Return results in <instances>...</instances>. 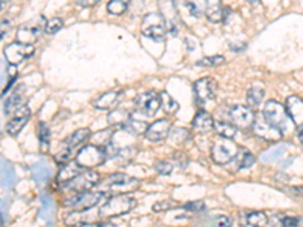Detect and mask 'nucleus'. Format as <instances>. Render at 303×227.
<instances>
[{
  "label": "nucleus",
  "instance_id": "1",
  "mask_svg": "<svg viewBox=\"0 0 303 227\" xmlns=\"http://www.w3.org/2000/svg\"><path fill=\"white\" fill-rule=\"evenodd\" d=\"M97 188L103 194H111V197L121 195V194H129V192L136 191L140 188V180L123 173H116L100 180Z\"/></svg>",
  "mask_w": 303,
  "mask_h": 227
},
{
  "label": "nucleus",
  "instance_id": "2",
  "mask_svg": "<svg viewBox=\"0 0 303 227\" xmlns=\"http://www.w3.org/2000/svg\"><path fill=\"white\" fill-rule=\"evenodd\" d=\"M136 206V200L127 194L113 195L109 197L100 208H99V218L100 220H111L114 217H119L123 214L130 212Z\"/></svg>",
  "mask_w": 303,
  "mask_h": 227
},
{
  "label": "nucleus",
  "instance_id": "3",
  "mask_svg": "<svg viewBox=\"0 0 303 227\" xmlns=\"http://www.w3.org/2000/svg\"><path fill=\"white\" fill-rule=\"evenodd\" d=\"M141 32L150 40L162 41L167 34V20L161 12H149L141 21Z\"/></svg>",
  "mask_w": 303,
  "mask_h": 227
},
{
  "label": "nucleus",
  "instance_id": "4",
  "mask_svg": "<svg viewBox=\"0 0 303 227\" xmlns=\"http://www.w3.org/2000/svg\"><path fill=\"white\" fill-rule=\"evenodd\" d=\"M103 197H105V194L100 191L79 192V194H73V195L64 198L62 206L70 211H88V209H93L94 206H97L103 200Z\"/></svg>",
  "mask_w": 303,
  "mask_h": 227
},
{
  "label": "nucleus",
  "instance_id": "5",
  "mask_svg": "<svg viewBox=\"0 0 303 227\" xmlns=\"http://www.w3.org/2000/svg\"><path fill=\"white\" fill-rule=\"evenodd\" d=\"M106 158H108V155H106L105 149L94 146V144H88V146H84L77 152L74 161L77 162V165L82 170H91V168L102 165L106 161Z\"/></svg>",
  "mask_w": 303,
  "mask_h": 227
},
{
  "label": "nucleus",
  "instance_id": "6",
  "mask_svg": "<svg viewBox=\"0 0 303 227\" xmlns=\"http://www.w3.org/2000/svg\"><path fill=\"white\" fill-rule=\"evenodd\" d=\"M100 182V174L93 170H84L80 174H77L73 180L68 183L62 185L61 188L67 192L79 194V192H87L91 191V188L97 186Z\"/></svg>",
  "mask_w": 303,
  "mask_h": 227
},
{
  "label": "nucleus",
  "instance_id": "7",
  "mask_svg": "<svg viewBox=\"0 0 303 227\" xmlns=\"http://www.w3.org/2000/svg\"><path fill=\"white\" fill-rule=\"evenodd\" d=\"M241 149L231 139H220L211 149V158L218 165H226L240 155Z\"/></svg>",
  "mask_w": 303,
  "mask_h": 227
},
{
  "label": "nucleus",
  "instance_id": "8",
  "mask_svg": "<svg viewBox=\"0 0 303 227\" xmlns=\"http://www.w3.org/2000/svg\"><path fill=\"white\" fill-rule=\"evenodd\" d=\"M264 118L276 126L278 129H281L284 132V129L288 127V123H290V117H288V112L285 109V106L282 103H279L278 100H268L264 106Z\"/></svg>",
  "mask_w": 303,
  "mask_h": 227
},
{
  "label": "nucleus",
  "instance_id": "9",
  "mask_svg": "<svg viewBox=\"0 0 303 227\" xmlns=\"http://www.w3.org/2000/svg\"><path fill=\"white\" fill-rule=\"evenodd\" d=\"M192 88H194L197 103L203 105V103H206V102H209L215 97L217 90H218V83L212 77H202V79L194 82Z\"/></svg>",
  "mask_w": 303,
  "mask_h": 227
},
{
  "label": "nucleus",
  "instance_id": "10",
  "mask_svg": "<svg viewBox=\"0 0 303 227\" xmlns=\"http://www.w3.org/2000/svg\"><path fill=\"white\" fill-rule=\"evenodd\" d=\"M135 108L136 111L144 114L146 117H153L161 108V97L155 91H147L135 99Z\"/></svg>",
  "mask_w": 303,
  "mask_h": 227
},
{
  "label": "nucleus",
  "instance_id": "11",
  "mask_svg": "<svg viewBox=\"0 0 303 227\" xmlns=\"http://www.w3.org/2000/svg\"><path fill=\"white\" fill-rule=\"evenodd\" d=\"M3 55L6 58V62L9 65H18L24 59L34 55V47L27 46V44H21L18 41H14L3 49Z\"/></svg>",
  "mask_w": 303,
  "mask_h": 227
},
{
  "label": "nucleus",
  "instance_id": "12",
  "mask_svg": "<svg viewBox=\"0 0 303 227\" xmlns=\"http://www.w3.org/2000/svg\"><path fill=\"white\" fill-rule=\"evenodd\" d=\"M252 130L259 139L267 141V143H278V141L282 139V135H284V132L281 129L270 124L265 118L264 120H255V124H253Z\"/></svg>",
  "mask_w": 303,
  "mask_h": 227
},
{
  "label": "nucleus",
  "instance_id": "13",
  "mask_svg": "<svg viewBox=\"0 0 303 227\" xmlns=\"http://www.w3.org/2000/svg\"><path fill=\"white\" fill-rule=\"evenodd\" d=\"M229 117H231L232 124L241 130H249L255 124V112L249 106H242V105L232 106Z\"/></svg>",
  "mask_w": 303,
  "mask_h": 227
},
{
  "label": "nucleus",
  "instance_id": "14",
  "mask_svg": "<svg viewBox=\"0 0 303 227\" xmlns=\"http://www.w3.org/2000/svg\"><path fill=\"white\" fill-rule=\"evenodd\" d=\"M170 130H172L170 120L169 118H159V120L153 121L152 124H149L144 136L152 143H159V141L170 136Z\"/></svg>",
  "mask_w": 303,
  "mask_h": 227
},
{
  "label": "nucleus",
  "instance_id": "15",
  "mask_svg": "<svg viewBox=\"0 0 303 227\" xmlns=\"http://www.w3.org/2000/svg\"><path fill=\"white\" fill-rule=\"evenodd\" d=\"M96 218H99V212L93 214L91 209H88V211H71V212H68L67 215L62 217L64 224L70 227H84L87 226V224L96 223Z\"/></svg>",
  "mask_w": 303,
  "mask_h": 227
},
{
  "label": "nucleus",
  "instance_id": "16",
  "mask_svg": "<svg viewBox=\"0 0 303 227\" xmlns=\"http://www.w3.org/2000/svg\"><path fill=\"white\" fill-rule=\"evenodd\" d=\"M43 26H46L44 21H41L40 24H34V26H31V23L20 26L17 31V41L21 44L32 46V43H35L40 38V34L43 32Z\"/></svg>",
  "mask_w": 303,
  "mask_h": 227
},
{
  "label": "nucleus",
  "instance_id": "17",
  "mask_svg": "<svg viewBox=\"0 0 303 227\" xmlns=\"http://www.w3.org/2000/svg\"><path fill=\"white\" fill-rule=\"evenodd\" d=\"M285 109L288 112L290 120L297 127L303 126V100L299 96H290L285 102Z\"/></svg>",
  "mask_w": 303,
  "mask_h": 227
},
{
  "label": "nucleus",
  "instance_id": "18",
  "mask_svg": "<svg viewBox=\"0 0 303 227\" xmlns=\"http://www.w3.org/2000/svg\"><path fill=\"white\" fill-rule=\"evenodd\" d=\"M123 97V91L121 90H111L102 96H99L94 102H93V106L97 108V109H114L117 106V103L120 102V99Z\"/></svg>",
  "mask_w": 303,
  "mask_h": 227
},
{
  "label": "nucleus",
  "instance_id": "19",
  "mask_svg": "<svg viewBox=\"0 0 303 227\" xmlns=\"http://www.w3.org/2000/svg\"><path fill=\"white\" fill-rule=\"evenodd\" d=\"M29 118H31V108H29V106L21 108L20 111H17L15 115L8 121V124H6V132H8L9 135H17V133L26 126V123L29 121Z\"/></svg>",
  "mask_w": 303,
  "mask_h": 227
},
{
  "label": "nucleus",
  "instance_id": "20",
  "mask_svg": "<svg viewBox=\"0 0 303 227\" xmlns=\"http://www.w3.org/2000/svg\"><path fill=\"white\" fill-rule=\"evenodd\" d=\"M214 124H215V121H214L212 115L203 109H200L192 118V129L200 133H206V132L212 130Z\"/></svg>",
  "mask_w": 303,
  "mask_h": 227
},
{
  "label": "nucleus",
  "instance_id": "21",
  "mask_svg": "<svg viewBox=\"0 0 303 227\" xmlns=\"http://www.w3.org/2000/svg\"><path fill=\"white\" fill-rule=\"evenodd\" d=\"M82 168L77 165V162L74 161V162H68V164H65V165H62V168L58 173V177H57V182H58V185L62 186V185H65V183H68L70 180H73L77 174H80L82 173Z\"/></svg>",
  "mask_w": 303,
  "mask_h": 227
},
{
  "label": "nucleus",
  "instance_id": "22",
  "mask_svg": "<svg viewBox=\"0 0 303 227\" xmlns=\"http://www.w3.org/2000/svg\"><path fill=\"white\" fill-rule=\"evenodd\" d=\"M205 15L211 23H220L222 20H225V6L222 5V2H206Z\"/></svg>",
  "mask_w": 303,
  "mask_h": 227
},
{
  "label": "nucleus",
  "instance_id": "23",
  "mask_svg": "<svg viewBox=\"0 0 303 227\" xmlns=\"http://www.w3.org/2000/svg\"><path fill=\"white\" fill-rule=\"evenodd\" d=\"M21 91H23V87H21L20 91L17 90L14 94H11V96L8 97V100H6V103H5V114L17 112V111H20L21 108L26 106V99H24V96H23Z\"/></svg>",
  "mask_w": 303,
  "mask_h": 227
},
{
  "label": "nucleus",
  "instance_id": "24",
  "mask_svg": "<svg viewBox=\"0 0 303 227\" xmlns=\"http://www.w3.org/2000/svg\"><path fill=\"white\" fill-rule=\"evenodd\" d=\"M130 118H132V114L126 109H113L108 114V123L116 129L126 127V124L130 121Z\"/></svg>",
  "mask_w": 303,
  "mask_h": 227
},
{
  "label": "nucleus",
  "instance_id": "25",
  "mask_svg": "<svg viewBox=\"0 0 303 227\" xmlns=\"http://www.w3.org/2000/svg\"><path fill=\"white\" fill-rule=\"evenodd\" d=\"M214 130L215 133L222 138V139H234L237 136V127L232 124V123H228V121H215L214 124Z\"/></svg>",
  "mask_w": 303,
  "mask_h": 227
},
{
  "label": "nucleus",
  "instance_id": "26",
  "mask_svg": "<svg viewBox=\"0 0 303 227\" xmlns=\"http://www.w3.org/2000/svg\"><path fill=\"white\" fill-rule=\"evenodd\" d=\"M88 138H91V130L90 129H87V127H84V129H79V130H76V132H73L64 143L73 150V149H76V147H79V146H82Z\"/></svg>",
  "mask_w": 303,
  "mask_h": 227
},
{
  "label": "nucleus",
  "instance_id": "27",
  "mask_svg": "<svg viewBox=\"0 0 303 227\" xmlns=\"http://www.w3.org/2000/svg\"><path fill=\"white\" fill-rule=\"evenodd\" d=\"M136 153H138V146H135V147H127V149H123V150L116 152V155H114L111 159H114V162H116L117 165L124 167V165H127V164H130V162L133 161V158L136 156Z\"/></svg>",
  "mask_w": 303,
  "mask_h": 227
},
{
  "label": "nucleus",
  "instance_id": "28",
  "mask_svg": "<svg viewBox=\"0 0 303 227\" xmlns=\"http://www.w3.org/2000/svg\"><path fill=\"white\" fill-rule=\"evenodd\" d=\"M268 221H270L271 227H294L300 223V218L299 217H287L284 214H276Z\"/></svg>",
  "mask_w": 303,
  "mask_h": 227
},
{
  "label": "nucleus",
  "instance_id": "29",
  "mask_svg": "<svg viewBox=\"0 0 303 227\" xmlns=\"http://www.w3.org/2000/svg\"><path fill=\"white\" fill-rule=\"evenodd\" d=\"M113 135H114V132H113L111 129L100 130V132H97V133L91 135V139H93V143H91V144L99 146V147H102V149H106V147L111 144Z\"/></svg>",
  "mask_w": 303,
  "mask_h": 227
},
{
  "label": "nucleus",
  "instance_id": "30",
  "mask_svg": "<svg viewBox=\"0 0 303 227\" xmlns=\"http://www.w3.org/2000/svg\"><path fill=\"white\" fill-rule=\"evenodd\" d=\"M264 99V88L262 87H252L249 91H247V103H249V108H258L261 105Z\"/></svg>",
  "mask_w": 303,
  "mask_h": 227
},
{
  "label": "nucleus",
  "instance_id": "31",
  "mask_svg": "<svg viewBox=\"0 0 303 227\" xmlns=\"http://www.w3.org/2000/svg\"><path fill=\"white\" fill-rule=\"evenodd\" d=\"M159 97H161V108H162V111L167 114H176L179 111V103L169 94V93H166V91H162L161 94H159Z\"/></svg>",
  "mask_w": 303,
  "mask_h": 227
},
{
  "label": "nucleus",
  "instance_id": "32",
  "mask_svg": "<svg viewBox=\"0 0 303 227\" xmlns=\"http://www.w3.org/2000/svg\"><path fill=\"white\" fill-rule=\"evenodd\" d=\"M245 221L250 227H265L268 224V218H267L265 212H261V211H253V212L247 214Z\"/></svg>",
  "mask_w": 303,
  "mask_h": 227
},
{
  "label": "nucleus",
  "instance_id": "33",
  "mask_svg": "<svg viewBox=\"0 0 303 227\" xmlns=\"http://www.w3.org/2000/svg\"><path fill=\"white\" fill-rule=\"evenodd\" d=\"M147 127H149V124H147V123H144V121H141V120H135V117H133V115H132L130 121L126 124V129H127L129 132H132L133 135H136V136L144 135V133H146V130H147Z\"/></svg>",
  "mask_w": 303,
  "mask_h": 227
},
{
  "label": "nucleus",
  "instance_id": "34",
  "mask_svg": "<svg viewBox=\"0 0 303 227\" xmlns=\"http://www.w3.org/2000/svg\"><path fill=\"white\" fill-rule=\"evenodd\" d=\"M129 8V2L126 0H111L106 6L108 12L113 15H121L126 12V9Z\"/></svg>",
  "mask_w": 303,
  "mask_h": 227
},
{
  "label": "nucleus",
  "instance_id": "35",
  "mask_svg": "<svg viewBox=\"0 0 303 227\" xmlns=\"http://www.w3.org/2000/svg\"><path fill=\"white\" fill-rule=\"evenodd\" d=\"M38 138H40V144H41V150H47L49 149V139H50V132L46 123H40L38 126Z\"/></svg>",
  "mask_w": 303,
  "mask_h": 227
},
{
  "label": "nucleus",
  "instance_id": "36",
  "mask_svg": "<svg viewBox=\"0 0 303 227\" xmlns=\"http://www.w3.org/2000/svg\"><path fill=\"white\" fill-rule=\"evenodd\" d=\"M70 156H71V149L64 143V146H61L58 152L55 153V161L60 165H65L70 162Z\"/></svg>",
  "mask_w": 303,
  "mask_h": 227
},
{
  "label": "nucleus",
  "instance_id": "37",
  "mask_svg": "<svg viewBox=\"0 0 303 227\" xmlns=\"http://www.w3.org/2000/svg\"><path fill=\"white\" fill-rule=\"evenodd\" d=\"M255 164V156L245 150H241L240 155L237 156V167L238 168H249Z\"/></svg>",
  "mask_w": 303,
  "mask_h": 227
},
{
  "label": "nucleus",
  "instance_id": "38",
  "mask_svg": "<svg viewBox=\"0 0 303 227\" xmlns=\"http://www.w3.org/2000/svg\"><path fill=\"white\" fill-rule=\"evenodd\" d=\"M62 26H64L62 18H60V17H53V18H50V20H47V21H46L44 32H46V34H49V35H53V34L60 32L61 29H62Z\"/></svg>",
  "mask_w": 303,
  "mask_h": 227
},
{
  "label": "nucleus",
  "instance_id": "39",
  "mask_svg": "<svg viewBox=\"0 0 303 227\" xmlns=\"http://www.w3.org/2000/svg\"><path fill=\"white\" fill-rule=\"evenodd\" d=\"M176 5V3H175ZM178 8H183V9H186V12L189 14V15H192V17H196V18H199L200 15H202V8L197 5V3H194V2H183V3H179V5H176Z\"/></svg>",
  "mask_w": 303,
  "mask_h": 227
},
{
  "label": "nucleus",
  "instance_id": "40",
  "mask_svg": "<svg viewBox=\"0 0 303 227\" xmlns=\"http://www.w3.org/2000/svg\"><path fill=\"white\" fill-rule=\"evenodd\" d=\"M178 206H179V203L175 202V200H162V202L155 203L153 208H152V211H153V212H162V211L175 209V208H178Z\"/></svg>",
  "mask_w": 303,
  "mask_h": 227
},
{
  "label": "nucleus",
  "instance_id": "41",
  "mask_svg": "<svg viewBox=\"0 0 303 227\" xmlns=\"http://www.w3.org/2000/svg\"><path fill=\"white\" fill-rule=\"evenodd\" d=\"M188 135H189V132H188L186 129L176 127V129L173 130V133H172L169 138H170V141H172V143L179 144V143H183V141H186V139H188Z\"/></svg>",
  "mask_w": 303,
  "mask_h": 227
},
{
  "label": "nucleus",
  "instance_id": "42",
  "mask_svg": "<svg viewBox=\"0 0 303 227\" xmlns=\"http://www.w3.org/2000/svg\"><path fill=\"white\" fill-rule=\"evenodd\" d=\"M172 159L175 161V164L179 167V168H186L188 167V164H189V159H188V156H186V153H183V152H179V150H176V152H173V155H172Z\"/></svg>",
  "mask_w": 303,
  "mask_h": 227
},
{
  "label": "nucleus",
  "instance_id": "43",
  "mask_svg": "<svg viewBox=\"0 0 303 227\" xmlns=\"http://www.w3.org/2000/svg\"><path fill=\"white\" fill-rule=\"evenodd\" d=\"M155 171H158V174L161 176H169L173 171V165L169 161H158L155 164Z\"/></svg>",
  "mask_w": 303,
  "mask_h": 227
},
{
  "label": "nucleus",
  "instance_id": "44",
  "mask_svg": "<svg viewBox=\"0 0 303 227\" xmlns=\"http://www.w3.org/2000/svg\"><path fill=\"white\" fill-rule=\"evenodd\" d=\"M225 62V58L223 56H209L203 58L202 61H199V65H205V67H215V65H220Z\"/></svg>",
  "mask_w": 303,
  "mask_h": 227
},
{
  "label": "nucleus",
  "instance_id": "45",
  "mask_svg": "<svg viewBox=\"0 0 303 227\" xmlns=\"http://www.w3.org/2000/svg\"><path fill=\"white\" fill-rule=\"evenodd\" d=\"M205 208V203L202 200H196V202H188L186 205H183V209L185 211H189V212H196V211H202Z\"/></svg>",
  "mask_w": 303,
  "mask_h": 227
},
{
  "label": "nucleus",
  "instance_id": "46",
  "mask_svg": "<svg viewBox=\"0 0 303 227\" xmlns=\"http://www.w3.org/2000/svg\"><path fill=\"white\" fill-rule=\"evenodd\" d=\"M232 226V218L231 217H218L214 221V227H231Z\"/></svg>",
  "mask_w": 303,
  "mask_h": 227
},
{
  "label": "nucleus",
  "instance_id": "47",
  "mask_svg": "<svg viewBox=\"0 0 303 227\" xmlns=\"http://www.w3.org/2000/svg\"><path fill=\"white\" fill-rule=\"evenodd\" d=\"M97 3H99V0H77V2H76V5H77V6H82V8L94 6V5H97Z\"/></svg>",
  "mask_w": 303,
  "mask_h": 227
},
{
  "label": "nucleus",
  "instance_id": "48",
  "mask_svg": "<svg viewBox=\"0 0 303 227\" xmlns=\"http://www.w3.org/2000/svg\"><path fill=\"white\" fill-rule=\"evenodd\" d=\"M84 227H117L114 223L111 221H100V223H91V224H87Z\"/></svg>",
  "mask_w": 303,
  "mask_h": 227
},
{
  "label": "nucleus",
  "instance_id": "49",
  "mask_svg": "<svg viewBox=\"0 0 303 227\" xmlns=\"http://www.w3.org/2000/svg\"><path fill=\"white\" fill-rule=\"evenodd\" d=\"M291 191H293L294 194H297V195H300V197H303V188H302V186H299V188H293Z\"/></svg>",
  "mask_w": 303,
  "mask_h": 227
},
{
  "label": "nucleus",
  "instance_id": "50",
  "mask_svg": "<svg viewBox=\"0 0 303 227\" xmlns=\"http://www.w3.org/2000/svg\"><path fill=\"white\" fill-rule=\"evenodd\" d=\"M300 141L303 143V127H302V130H300Z\"/></svg>",
  "mask_w": 303,
  "mask_h": 227
}]
</instances>
